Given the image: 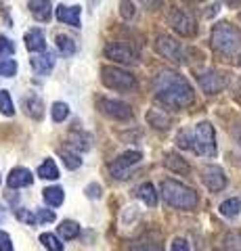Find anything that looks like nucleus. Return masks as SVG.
<instances>
[{"instance_id":"nucleus-1","label":"nucleus","mask_w":241,"mask_h":251,"mask_svg":"<svg viewBox=\"0 0 241 251\" xmlns=\"http://www.w3.org/2000/svg\"><path fill=\"white\" fill-rule=\"evenodd\" d=\"M153 90L155 99L170 109H185L195 100V92H193L191 84L181 74L170 72V69H164L155 75Z\"/></svg>"},{"instance_id":"nucleus-2","label":"nucleus","mask_w":241,"mask_h":251,"mask_svg":"<svg viewBox=\"0 0 241 251\" xmlns=\"http://www.w3.org/2000/svg\"><path fill=\"white\" fill-rule=\"evenodd\" d=\"M178 147L191 149V151L204 157H214L216 155L214 126L210 122H199L193 132H181L178 134Z\"/></svg>"},{"instance_id":"nucleus-3","label":"nucleus","mask_w":241,"mask_h":251,"mask_svg":"<svg viewBox=\"0 0 241 251\" xmlns=\"http://www.w3.org/2000/svg\"><path fill=\"white\" fill-rule=\"evenodd\" d=\"M212 49L222 54L224 59H239L241 57V31L231 23H218L212 29Z\"/></svg>"},{"instance_id":"nucleus-4","label":"nucleus","mask_w":241,"mask_h":251,"mask_svg":"<svg viewBox=\"0 0 241 251\" xmlns=\"http://www.w3.org/2000/svg\"><path fill=\"white\" fill-rule=\"evenodd\" d=\"M161 197H164L168 205H172L176 209H187V211L195 209L199 203L197 193L191 186L176 182V180H164L161 182Z\"/></svg>"},{"instance_id":"nucleus-5","label":"nucleus","mask_w":241,"mask_h":251,"mask_svg":"<svg viewBox=\"0 0 241 251\" xmlns=\"http://www.w3.org/2000/svg\"><path fill=\"white\" fill-rule=\"evenodd\" d=\"M101 80H103V84L107 88L120 90V92H134L138 88L134 75L124 72L120 67H111V65H105L101 69Z\"/></svg>"},{"instance_id":"nucleus-6","label":"nucleus","mask_w":241,"mask_h":251,"mask_svg":"<svg viewBox=\"0 0 241 251\" xmlns=\"http://www.w3.org/2000/svg\"><path fill=\"white\" fill-rule=\"evenodd\" d=\"M105 57L111 61L124 63V65H134L138 61V52L132 49L130 44H122V42H111L105 46Z\"/></svg>"},{"instance_id":"nucleus-7","label":"nucleus","mask_w":241,"mask_h":251,"mask_svg":"<svg viewBox=\"0 0 241 251\" xmlns=\"http://www.w3.org/2000/svg\"><path fill=\"white\" fill-rule=\"evenodd\" d=\"M143 159V153L141 151H126V153H122L118 159H115L111 163V176H115L118 180H124V178H128L130 174V168L132 166H136L138 161Z\"/></svg>"},{"instance_id":"nucleus-8","label":"nucleus","mask_w":241,"mask_h":251,"mask_svg":"<svg viewBox=\"0 0 241 251\" xmlns=\"http://www.w3.org/2000/svg\"><path fill=\"white\" fill-rule=\"evenodd\" d=\"M170 25L174 27V31H178V34L185 36V38L195 36V31H197L195 19H193L189 13L181 11V9H172V11H170Z\"/></svg>"},{"instance_id":"nucleus-9","label":"nucleus","mask_w":241,"mask_h":251,"mask_svg":"<svg viewBox=\"0 0 241 251\" xmlns=\"http://www.w3.org/2000/svg\"><path fill=\"white\" fill-rule=\"evenodd\" d=\"M155 49H158L160 54H164L166 59L174 61V63H185V49L181 42H176L174 38L170 36H160L158 42H155Z\"/></svg>"},{"instance_id":"nucleus-10","label":"nucleus","mask_w":241,"mask_h":251,"mask_svg":"<svg viewBox=\"0 0 241 251\" xmlns=\"http://www.w3.org/2000/svg\"><path fill=\"white\" fill-rule=\"evenodd\" d=\"M99 111L111 117V120H130L132 117V109L122 103V100H111V99H99Z\"/></svg>"},{"instance_id":"nucleus-11","label":"nucleus","mask_w":241,"mask_h":251,"mask_svg":"<svg viewBox=\"0 0 241 251\" xmlns=\"http://www.w3.org/2000/svg\"><path fill=\"white\" fill-rule=\"evenodd\" d=\"M201 180L208 186V191H212V193H218L227 186V176H224L222 168L218 166H206L201 170Z\"/></svg>"},{"instance_id":"nucleus-12","label":"nucleus","mask_w":241,"mask_h":251,"mask_svg":"<svg viewBox=\"0 0 241 251\" xmlns=\"http://www.w3.org/2000/svg\"><path fill=\"white\" fill-rule=\"evenodd\" d=\"M197 80H199L201 90L208 92V94H216V92H220L224 86H227L224 75L220 72H216V69H206L204 74H199Z\"/></svg>"},{"instance_id":"nucleus-13","label":"nucleus","mask_w":241,"mask_h":251,"mask_svg":"<svg viewBox=\"0 0 241 251\" xmlns=\"http://www.w3.org/2000/svg\"><path fill=\"white\" fill-rule=\"evenodd\" d=\"M55 15L61 23L65 25H72V27H80V17H82V9L80 6H65V4H59L55 9Z\"/></svg>"},{"instance_id":"nucleus-14","label":"nucleus","mask_w":241,"mask_h":251,"mask_svg":"<svg viewBox=\"0 0 241 251\" xmlns=\"http://www.w3.org/2000/svg\"><path fill=\"white\" fill-rule=\"evenodd\" d=\"M32 182H34V176H32V172L26 168H13L9 178H6L9 188H23V186H29Z\"/></svg>"},{"instance_id":"nucleus-15","label":"nucleus","mask_w":241,"mask_h":251,"mask_svg":"<svg viewBox=\"0 0 241 251\" xmlns=\"http://www.w3.org/2000/svg\"><path fill=\"white\" fill-rule=\"evenodd\" d=\"M32 69L38 74V75H46L53 72V67H55V57H53V52L44 50L42 54H38V57H32Z\"/></svg>"},{"instance_id":"nucleus-16","label":"nucleus","mask_w":241,"mask_h":251,"mask_svg":"<svg viewBox=\"0 0 241 251\" xmlns=\"http://www.w3.org/2000/svg\"><path fill=\"white\" fill-rule=\"evenodd\" d=\"M29 11H32L36 21H40V23L51 21V2L49 0H29Z\"/></svg>"},{"instance_id":"nucleus-17","label":"nucleus","mask_w":241,"mask_h":251,"mask_svg":"<svg viewBox=\"0 0 241 251\" xmlns=\"http://www.w3.org/2000/svg\"><path fill=\"white\" fill-rule=\"evenodd\" d=\"M26 49L29 52H44L46 50V40L40 29H29L26 34Z\"/></svg>"},{"instance_id":"nucleus-18","label":"nucleus","mask_w":241,"mask_h":251,"mask_svg":"<svg viewBox=\"0 0 241 251\" xmlns=\"http://www.w3.org/2000/svg\"><path fill=\"white\" fill-rule=\"evenodd\" d=\"M23 107H26V113L29 117H34V120H40L42 113H44V105L36 94H29V97L23 99Z\"/></svg>"},{"instance_id":"nucleus-19","label":"nucleus","mask_w":241,"mask_h":251,"mask_svg":"<svg viewBox=\"0 0 241 251\" xmlns=\"http://www.w3.org/2000/svg\"><path fill=\"white\" fill-rule=\"evenodd\" d=\"M164 166L168 170H172L176 172V174H189V163H187L181 155H176V153H168L164 157Z\"/></svg>"},{"instance_id":"nucleus-20","label":"nucleus","mask_w":241,"mask_h":251,"mask_svg":"<svg viewBox=\"0 0 241 251\" xmlns=\"http://www.w3.org/2000/svg\"><path fill=\"white\" fill-rule=\"evenodd\" d=\"M136 195H138V199H141L147 207H155V205H158V193H155V188H153L151 182H145V184L138 186Z\"/></svg>"},{"instance_id":"nucleus-21","label":"nucleus","mask_w":241,"mask_h":251,"mask_svg":"<svg viewBox=\"0 0 241 251\" xmlns=\"http://www.w3.org/2000/svg\"><path fill=\"white\" fill-rule=\"evenodd\" d=\"M42 197H44V201L49 203V205L59 207L61 203H63V199H65V193H63V188H59V186H49V188H44L42 191Z\"/></svg>"},{"instance_id":"nucleus-22","label":"nucleus","mask_w":241,"mask_h":251,"mask_svg":"<svg viewBox=\"0 0 241 251\" xmlns=\"http://www.w3.org/2000/svg\"><path fill=\"white\" fill-rule=\"evenodd\" d=\"M59 234L65 241H72V239H76L78 234H80V224L74 222V220H63L61 226H59Z\"/></svg>"},{"instance_id":"nucleus-23","label":"nucleus","mask_w":241,"mask_h":251,"mask_svg":"<svg viewBox=\"0 0 241 251\" xmlns=\"http://www.w3.org/2000/svg\"><path fill=\"white\" fill-rule=\"evenodd\" d=\"M38 176L44 178V180H57L59 178V170L55 166V161L46 159L44 163H40V166H38Z\"/></svg>"},{"instance_id":"nucleus-24","label":"nucleus","mask_w":241,"mask_h":251,"mask_svg":"<svg viewBox=\"0 0 241 251\" xmlns=\"http://www.w3.org/2000/svg\"><path fill=\"white\" fill-rule=\"evenodd\" d=\"M57 49H59V52L63 54V57H72V54H76V42L69 36L59 34L57 36Z\"/></svg>"},{"instance_id":"nucleus-25","label":"nucleus","mask_w":241,"mask_h":251,"mask_svg":"<svg viewBox=\"0 0 241 251\" xmlns=\"http://www.w3.org/2000/svg\"><path fill=\"white\" fill-rule=\"evenodd\" d=\"M239 209H241V201L239 199H227V201H222L220 207H218V211L224 218H235L239 214Z\"/></svg>"},{"instance_id":"nucleus-26","label":"nucleus","mask_w":241,"mask_h":251,"mask_svg":"<svg viewBox=\"0 0 241 251\" xmlns=\"http://www.w3.org/2000/svg\"><path fill=\"white\" fill-rule=\"evenodd\" d=\"M61 159H63V163H65V168H67V170H78V168L82 166L80 155H78V153H72V151H67V149H61Z\"/></svg>"},{"instance_id":"nucleus-27","label":"nucleus","mask_w":241,"mask_h":251,"mask_svg":"<svg viewBox=\"0 0 241 251\" xmlns=\"http://www.w3.org/2000/svg\"><path fill=\"white\" fill-rule=\"evenodd\" d=\"M40 241H42V245L49 251H63V243H61L55 234L44 232V234H40Z\"/></svg>"},{"instance_id":"nucleus-28","label":"nucleus","mask_w":241,"mask_h":251,"mask_svg":"<svg viewBox=\"0 0 241 251\" xmlns=\"http://www.w3.org/2000/svg\"><path fill=\"white\" fill-rule=\"evenodd\" d=\"M128 251H164L158 243H153V241H134V243H130L128 245Z\"/></svg>"},{"instance_id":"nucleus-29","label":"nucleus","mask_w":241,"mask_h":251,"mask_svg":"<svg viewBox=\"0 0 241 251\" xmlns=\"http://www.w3.org/2000/svg\"><path fill=\"white\" fill-rule=\"evenodd\" d=\"M224 251H241V232H229L222 243Z\"/></svg>"},{"instance_id":"nucleus-30","label":"nucleus","mask_w":241,"mask_h":251,"mask_svg":"<svg viewBox=\"0 0 241 251\" xmlns=\"http://www.w3.org/2000/svg\"><path fill=\"white\" fill-rule=\"evenodd\" d=\"M0 113L2 115H15V107H13V99L6 90H0Z\"/></svg>"},{"instance_id":"nucleus-31","label":"nucleus","mask_w":241,"mask_h":251,"mask_svg":"<svg viewBox=\"0 0 241 251\" xmlns=\"http://www.w3.org/2000/svg\"><path fill=\"white\" fill-rule=\"evenodd\" d=\"M51 113H53V122L61 124V122H65V120H67L69 107H67L65 103H55V105H53V109H51Z\"/></svg>"},{"instance_id":"nucleus-32","label":"nucleus","mask_w":241,"mask_h":251,"mask_svg":"<svg viewBox=\"0 0 241 251\" xmlns=\"http://www.w3.org/2000/svg\"><path fill=\"white\" fill-rule=\"evenodd\" d=\"M17 74V61L15 59H0V75L13 77Z\"/></svg>"},{"instance_id":"nucleus-33","label":"nucleus","mask_w":241,"mask_h":251,"mask_svg":"<svg viewBox=\"0 0 241 251\" xmlns=\"http://www.w3.org/2000/svg\"><path fill=\"white\" fill-rule=\"evenodd\" d=\"M147 120H149L151 126H155V128H160V130H166L168 128V117H164V113H160V111H149V115H147Z\"/></svg>"},{"instance_id":"nucleus-34","label":"nucleus","mask_w":241,"mask_h":251,"mask_svg":"<svg viewBox=\"0 0 241 251\" xmlns=\"http://www.w3.org/2000/svg\"><path fill=\"white\" fill-rule=\"evenodd\" d=\"M11 54H15V42L0 34V57H11Z\"/></svg>"},{"instance_id":"nucleus-35","label":"nucleus","mask_w":241,"mask_h":251,"mask_svg":"<svg viewBox=\"0 0 241 251\" xmlns=\"http://www.w3.org/2000/svg\"><path fill=\"white\" fill-rule=\"evenodd\" d=\"M36 218H38V224H46V222H55V214L51 209H36Z\"/></svg>"},{"instance_id":"nucleus-36","label":"nucleus","mask_w":241,"mask_h":251,"mask_svg":"<svg viewBox=\"0 0 241 251\" xmlns=\"http://www.w3.org/2000/svg\"><path fill=\"white\" fill-rule=\"evenodd\" d=\"M120 13H122V17L124 19H132L134 17V4L130 2V0H124V2H120Z\"/></svg>"},{"instance_id":"nucleus-37","label":"nucleus","mask_w":241,"mask_h":251,"mask_svg":"<svg viewBox=\"0 0 241 251\" xmlns=\"http://www.w3.org/2000/svg\"><path fill=\"white\" fill-rule=\"evenodd\" d=\"M15 214H17V218L21 220V222H26V224H38V218L34 216V214H29L27 209H23V207H19L17 211H15Z\"/></svg>"},{"instance_id":"nucleus-38","label":"nucleus","mask_w":241,"mask_h":251,"mask_svg":"<svg viewBox=\"0 0 241 251\" xmlns=\"http://www.w3.org/2000/svg\"><path fill=\"white\" fill-rule=\"evenodd\" d=\"M0 251H15L13 249V241L4 230H0Z\"/></svg>"},{"instance_id":"nucleus-39","label":"nucleus","mask_w":241,"mask_h":251,"mask_svg":"<svg viewBox=\"0 0 241 251\" xmlns=\"http://www.w3.org/2000/svg\"><path fill=\"white\" fill-rule=\"evenodd\" d=\"M101 191H103V188H101V184H97V182H92V184H88L86 186V197L88 199H99L101 197Z\"/></svg>"},{"instance_id":"nucleus-40","label":"nucleus","mask_w":241,"mask_h":251,"mask_svg":"<svg viewBox=\"0 0 241 251\" xmlns=\"http://www.w3.org/2000/svg\"><path fill=\"white\" fill-rule=\"evenodd\" d=\"M170 251H191V247H189V243H187L185 239H174Z\"/></svg>"},{"instance_id":"nucleus-41","label":"nucleus","mask_w":241,"mask_h":251,"mask_svg":"<svg viewBox=\"0 0 241 251\" xmlns=\"http://www.w3.org/2000/svg\"><path fill=\"white\" fill-rule=\"evenodd\" d=\"M82 140H84V143H82L84 149H88V147H90V136H84ZM69 143H72L76 149H80V136H78V134H72V136H69Z\"/></svg>"},{"instance_id":"nucleus-42","label":"nucleus","mask_w":241,"mask_h":251,"mask_svg":"<svg viewBox=\"0 0 241 251\" xmlns=\"http://www.w3.org/2000/svg\"><path fill=\"white\" fill-rule=\"evenodd\" d=\"M141 2H143V4H147L149 9H158V6L161 4V0H141Z\"/></svg>"},{"instance_id":"nucleus-43","label":"nucleus","mask_w":241,"mask_h":251,"mask_svg":"<svg viewBox=\"0 0 241 251\" xmlns=\"http://www.w3.org/2000/svg\"><path fill=\"white\" fill-rule=\"evenodd\" d=\"M4 218H6V209H4L2 205H0V224L4 222Z\"/></svg>"},{"instance_id":"nucleus-44","label":"nucleus","mask_w":241,"mask_h":251,"mask_svg":"<svg viewBox=\"0 0 241 251\" xmlns=\"http://www.w3.org/2000/svg\"><path fill=\"white\" fill-rule=\"evenodd\" d=\"M224 2H227V4H239L241 0H224Z\"/></svg>"},{"instance_id":"nucleus-45","label":"nucleus","mask_w":241,"mask_h":251,"mask_svg":"<svg viewBox=\"0 0 241 251\" xmlns=\"http://www.w3.org/2000/svg\"><path fill=\"white\" fill-rule=\"evenodd\" d=\"M239 19H241V13H239Z\"/></svg>"}]
</instances>
